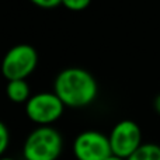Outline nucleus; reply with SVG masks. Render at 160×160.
Returning a JSON list of instances; mask_svg holds the SVG:
<instances>
[{"label":"nucleus","mask_w":160,"mask_h":160,"mask_svg":"<svg viewBox=\"0 0 160 160\" xmlns=\"http://www.w3.org/2000/svg\"><path fill=\"white\" fill-rule=\"evenodd\" d=\"M72 149L76 160H107L112 155L108 136L94 129L80 132Z\"/></svg>","instance_id":"nucleus-6"},{"label":"nucleus","mask_w":160,"mask_h":160,"mask_svg":"<svg viewBox=\"0 0 160 160\" xmlns=\"http://www.w3.org/2000/svg\"><path fill=\"white\" fill-rule=\"evenodd\" d=\"M0 160H16L13 158H7V156H3V158H0Z\"/></svg>","instance_id":"nucleus-14"},{"label":"nucleus","mask_w":160,"mask_h":160,"mask_svg":"<svg viewBox=\"0 0 160 160\" xmlns=\"http://www.w3.org/2000/svg\"><path fill=\"white\" fill-rule=\"evenodd\" d=\"M65 111V104L53 91L32 94L25 104V115L38 127H51Z\"/></svg>","instance_id":"nucleus-4"},{"label":"nucleus","mask_w":160,"mask_h":160,"mask_svg":"<svg viewBox=\"0 0 160 160\" xmlns=\"http://www.w3.org/2000/svg\"><path fill=\"white\" fill-rule=\"evenodd\" d=\"M91 0H62V6L70 11H83L90 6Z\"/></svg>","instance_id":"nucleus-10"},{"label":"nucleus","mask_w":160,"mask_h":160,"mask_svg":"<svg viewBox=\"0 0 160 160\" xmlns=\"http://www.w3.org/2000/svg\"><path fill=\"white\" fill-rule=\"evenodd\" d=\"M108 139L112 155L122 159L131 158L143 145L141 127L132 119H122L117 122L111 129Z\"/></svg>","instance_id":"nucleus-5"},{"label":"nucleus","mask_w":160,"mask_h":160,"mask_svg":"<svg viewBox=\"0 0 160 160\" xmlns=\"http://www.w3.org/2000/svg\"><path fill=\"white\" fill-rule=\"evenodd\" d=\"M53 93L65 107L83 108L90 105L98 96V83L88 70L83 68H66L56 75Z\"/></svg>","instance_id":"nucleus-1"},{"label":"nucleus","mask_w":160,"mask_h":160,"mask_svg":"<svg viewBox=\"0 0 160 160\" xmlns=\"http://www.w3.org/2000/svg\"><path fill=\"white\" fill-rule=\"evenodd\" d=\"M127 160H160V145L143 143Z\"/></svg>","instance_id":"nucleus-8"},{"label":"nucleus","mask_w":160,"mask_h":160,"mask_svg":"<svg viewBox=\"0 0 160 160\" xmlns=\"http://www.w3.org/2000/svg\"><path fill=\"white\" fill-rule=\"evenodd\" d=\"M39 8H55L62 4V0H30Z\"/></svg>","instance_id":"nucleus-11"},{"label":"nucleus","mask_w":160,"mask_h":160,"mask_svg":"<svg viewBox=\"0 0 160 160\" xmlns=\"http://www.w3.org/2000/svg\"><path fill=\"white\" fill-rule=\"evenodd\" d=\"M10 145V131H8L7 125L3 121H0V158L6 153Z\"/></svg>","instance_id":"nucleus-9"},{"label":"nucleus","mask_w":160,"mask_h":160,"mask_svg":"<svg viewBox=\"0 0 160 160\" xmlns=\"http://www.w3.org/2000/svg\"><path fill=\"white\" fill-rule=\"evenodd\" d=\"M153 107H155L156 112L160 114V94H159V96H156L155 101H153Z\"/></svg>","instance_id":"nucleus-12"},{"label":"nucleus","mask_w":160,"mask_h":160,"mask_svg":"<svg viewBox=\"0 0 160 160\" xmlns=\"http://www.w3.org/2000/svg\"><path fill=\"white\" fill-rule=\"evenodd\" d=\"M107 160H127V159H122V158H118V156H115V155H111Z\"/></svg>","instance_id":"nucleus-13"},{"label":"nucleus","mask_w":160,"mask_h":160,"mask_svg":"<svg viewBox=\"0 0 160 160\" xmlns=\"http://www.w3.org/2000/svg\"><path fill=\"white\" fill-rule=\"evenodd\" d=\"M6 96L16 104H27L31 98V88L27 80H10L6 84Z\"/></svg>","instance_id":"nucleus-7"},{"label":"nucleus","mask_w":160,"mask_h":160,"mask_svg":"<svg viewBox=\"0 0 160 160\" xmlns=\"http://www.w3.org/2000/svg\"><path fill=\"white\" fill-rule=\"evenodd\" d=\"M63 149V138L53 127H37L22 145L24 160H58Z\"/></svg>","instance_id":"nucleus-2"},{"label":"nucleus","mask_w":160,"mask_h":160,"mask_svg":"<svg viewBox=\"0 0 160 160\" xmlns=\"http://www.w3.org/2000/svg\"><path fill=\"white\" fill-rule=\"evenodd\" d=\"M38 65V53L30 44H18L4 53L0 65L2 75L7 82L27 80Z\"/></svg>","instance_id":"nucleus-3"}]
</instances>
